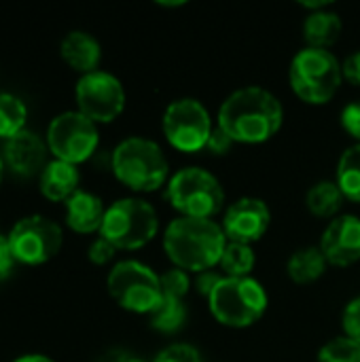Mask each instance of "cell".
<instances>
[{
    "label": "cell",
    "instance_id": "1f68e13d",
    "mask_svg": "<svg viewBox=\"0 0 360 362\" xmlns=\"http://www.w3.org/2000/svg\"><path fill=\"white\" fill-rule=\"evenodd\" d=\"M233 144H236L233 138H231L227 132H223L219 125H214V129H212V134H210V138H208L206 148H208L212 155H227V153L231 151Z\"/></svg>",
    "mask_w": 360,
    "mask_h": 362
},
{
    "label": "cell",
    "instance_id": "d590c367",
    "mask_svg": "<svg viewBox=\"0 0 360 362\" xmlns=\"http://www.w3.org/2000/svg\"><path fill=\"white\" fill-rule=\"evenodd\" d=\"M125 358H127V352H123V350H112V352H106L98 362H125Z\"/></svg>",
    "mask_w": 360,
    "mask_h": 362
},
{
    "label": "cell",
    "instance_id": "4316f807",
    "mask_svg": "<svg viewBox=\"0 0 360 362\" xmlns=\"http://www.w3.org/2000/svg\"><path fill=\"white\" fill-rule=\"evenodd\" d=\"M189 286H191V280H189V274L180 267H174V269H168L163 276H161V288L166 295H174V297H182L189 293Z\"/></svg>",
    "mask_w": 360,
    "mask_h": 362
},
{
    "label": "cell",
    "instance_id": "603a6c76",
    "mask_svg": "<svg viewBox=\"0 0 360 362\" xmlns=\"http://www.w3.org/2000/svg\"><path fill=\"white\" fill-rule=\"evenodd\" d=\"M344 199L346 197L335 180H320L308 191L306 204L316 216H335L342 210Z\"/></svg>",
    "mask_w": 360,
    "mask_h": 362
},
{
    "label": "cell",
    "instance_id": "52a82bcc",
    "mask_svg": "<svg viewBox=\"0 0 360 362\" xmlns=\"http://www.w3.org/2000/svg\"><path fill=\"white\" fill-rule=\"evenodd\" d=\"M170 204L182 216L212 218L223 210L225 191L221 180L204 168H182L168 182Z\"/></svg>",
    "mask_w": 360,
    "mask_h": 362
},
{
    "label": "cell",
    "instance_id": "d4e9b609",
    "mask_svg": "<svg viewBox=\"0 0 360 362\" xmlns=\"http://www.w3.org/2000/svg\"><path fill=\"white\" fill-rule=\"evenodd\" d=\"M25 104L13 93H0V138L8 140L25 129Z\"/></svg>",
    "mask_w": 360,
    "mask_h": 362
},
{
    "label": "cell",
    "instance_id": "5bb4252c",
    "mask_svg": "<svg viewBox=\"0 0 360 362\" xmlns=\"http://www.w3.org/2000/svg\"><path fill=\"white\" fill-rule=\"evenodd\" d=\"M320 250L329 263L350 267L360 261V218L356 214L335 216L320 238Z\"/></svg>",
    "mask_w": 360,
    "mask_h": 362
},
{
    "label": "cell",
    "instance_id": "277c9868",
    "mask_svg": "<svg viewBox=\"0 0 360 362\" xmlns=\"http://www.w3.org/2000/svg\"><path fill=\"white\" fill-rule=\"evenodd\" d=\"M293 91L308 104H327L339 89L342 64L329 49L303 47L295 53L289 68Z\"/></svg>",
    "mask_w": 360,
    "mask_h": 362
},
{
    "label": "cell",
    "instance_id": "f35d334b",
    "mask_svg": "<svg viewBox=\"0 0 360 362\" xmlns=\"http://www.w3.org/2000/svg\"><path fill=\"white\" fill-rule=\"evenodd\" d=\"M2 172H4V161H2V157H0V182H2Z\"/></svg>",
    "mask_w": 360,
    "mask_h": 362
},
{
    "label": "cell",
    "instance_id": "2e32d148",
    "mask_svg": "<svg viewBox=\"0 0 360 362\" xmlns=\"http://www.w3.org/2000/svg\"><path fill=\"white\" fill-rule=\"evenodd\" d=\"M59 53H62L64 62L70 68H74V70H79L83 74H89V72L98 70L100 59H102L100 42L95 40V36H91L89 32H83V30L68 32L62 38Z\"/></svg>",
    "mask_w": 360,
    "mask_h": 362
},
{
    "label": "cell",
    "instance_id": "f1b7e54d",
    "mask_svg": "<svg viewBox=\"0 0 360 362\" xmlns=\"http://www.w3.org/2000/svg\"><path fill=\"white\" fill-rule=\"evenodd\" d=\"M344 331L350 339L359 341L360 344V297H354L346 310H344V318H342Z\"/></svg>",
    "mask_w": 360,
    "mask_h": 362
},
{
    "label": "cell",
    "instance_id": "3957f363",
    "mask_svg": "<svg viewBox=\"0 0 360 362\" xmlns=\"http://www.w3.org/2000/svg\"><path fill=\"white\" fill-rule=\"evenodd\" d=\"M112 172L129 189L149 193L170 182V163L161 146L142 136H129L112 151Z\"/></svg>",
    "mask_w": 360,
    "mask_h": 362
},
{
    "label": "cell",
    "instance_id": "44dd1931",
    "mask_svg": "<svg viewBox=\"0 0 360 362\" xmlns=\"http://www.w3.org/2000/svg\"><path fill=\"white\" fill-rule=\"evenodd\" d=\"M335 182L342 189L346 199L360 204V142L348 146L342 153Z\"/></svg>",
    "mask_w": 360,
    "mask_h": 362
},
{
    "label": "cell",
    "instance_id": "8fae6325",
    "mask_svg": "<svg viewBox=\"0 0 360 362\" xmlns=\"http://www.w3.org/2000/svg\"><path fill=\"white\" fill-rule=\"evenodd\" d=\"M8 244L19 263L42 265L59 252L64 233L55 221L42 214H32L15 223L8 233Z\"/></svg>",
    "mask_w": 360,
    "mask_h": 362
},
{
    "label": "cell",
    "instance_id": "d6a6232c",
    "mask_svg": "<svg viewBox=\"0 0 360 362\" xmlns=\"http://www.w3.org/2000/svg\"><path fill=\"white\" fill-rule=\"evenodd\" d=\"M223 280L221 274H216L214 269H206V272H199L197 278H195V288L202 297H210L212 291L216 288V284Z\"/></svg>",
    "mask_w": 360,
    "mask_h": 362
},
{
    "label": "cell",
    "instance_id": "4dcf8cb0",
    "mask_svg": "<svg viewBox=\"0 0 360 362\" xmlns=\"http://www.w3.org/2000/svg\"><path fill=\"white\" fill-rule=\"evenodd\" d=\"M339 119H342L344 129L360 142V100H354V102L346 104L342 115H339Z\"/></svg>",
    "mask_w": 360,
    "mask_h": 362
},
{
    "label": "cell",
    "instance_id": "9c48e42d",
    "mask_svg": "<svg viewBox=\"0 0 360 362\" xmlns=\"http://www.w3.org/2000/svg\"><path fill=\"white\" fill-rule=\"evenodd\" d=\"M100 142L98 125L79 110H66L57 115L47 127V146L55 159L66 163L87 161Z\"/></svg>",
    "mask_w": 360,
    "mask_h": 362
},
{
    "label": "cell",
    "instance_id": "7a4b0ae2",
    "mask_svg": "<svg viewBox=\"0 0 360 362\" xmlns=\"http://www.w3.org/2000/svg\"><path fill=\"white\" fill-rule=\"evenodd\" d=\"M227 235L212 218L178 216L163 233V248L170 261L185 272H206L221 263Z\"/></svg>",
    "mask_w": 360,
    "mask_h": 362
},
{
    "label": "cell",
    "instance_id": "cb8c5ba5",
    "mask_svg": "<svg viewBox=\"0 0 360 362\" xmlns=\"http://www.w3.org/2000/svg\"><path fill=\"white\" fill-rule=\"evenodd\" d=\"M255 261H257V257H255V250H252L250 244L227 242L219 267L229 278H246V276H250V272L255 267Z\"/></svg>",
    "mask_w": 360,
    "mask_h": 362
},
{
    "label": "cell",
    "instance_id": "74e56055",
    "mask_svg": "<svg viewBox=\"0 0 360 362\" xmlns=\"http://www.w3.org/2000/svg\"><path fill=\"white\" fill-rule=\"evenodd\" d=\"M125 362H146V361H142V358H138V356H134V354H127Z\"/></svg>",
    "mask_w": 360,
    "mask_h": 362
},
{
    "label": "cell",
    "instance_id": "e575fe53",
    "mask_svg": "<svg viewBox=\"0 0 360 362\" xmlns=\"http://www.w3.org/2000/svg\"><path fill=\"white\" fill-rule=\"evenodd\" d=\"M342 72H344V78L350 81L352 85H360V51L350 53L344 64H342Z\"/></svg>",
    "mask_w": 360,
    "mask_h": 362
},
{
    "label": "cell",
    "instance_id": "30bf717a",
    "mask_svg": "<svg viewBox=\"0 0 360 362\" xmlns=\"http://www.w3.org/2000/svg\"><path fill=\"white\" fill-rule=\"evenodd\" d=\"M161 127L168 142L182 153L202 151L214 129L208 108L195 98H178L170 102Z\"/></svg>",
    "mask_w": 360,
    "mask_h": 362
},
{
    "label": "cell",
    "instance_id": "9a60e30c",
    "mask_svg": "<svg viewBox=\"0 0 360 362\" xmlns=\"http://www.w3.org/2000/svg\"><path fill=\"white\" fill-rule=\"evenodd\" d=\"M49 146L42 142V138L30 129L19 132L17 136L4 140V153L2 161L19 176H40L45 170Z\"/></svg>",
    "mask_w": 360,
    "mask_h": 362
},
{
    "label": "cell",
    "instance_id": "f546056e",
    "mask_svg": "<svg viewBox=\"0 0 360 362\" xmlns=\"http://www.w3.org/2000/svg\"><path fill=\"white\" fill-rule=\"evenodd\" d=\"M115 252H117V248H115L106 238L100 235V238H95V240L89 244L87 257H89V261L95 263V265H106L108 261H112Z\"/></svg>",
    "mask_w": 360,
    "mask_h": 362
},
{
    "label": "cell",
    "instance_id": "6da1fadb",
    "mask_svg": "<svg viewBox=\"0 0 360 362\" xmlns=\"http://www.w3.org/2000/svg\"><path fill=\"white\" fill-rule=\"evenodd\" d=\"M284 121L280 100L259 85L240 87L225 98L219 108V127L227 132L233 142L259 144L278 134Z\"/></svg>",
    "mask_w": 360,
    "mask_h": 362
},
{
    "label": "cell",
    "instance_id": "d6986e66",
    "mask_svg": "<svg viewBox=\"0 0 360 362\" xmlns=\"http://www.w3.org/2000/svg\"><path fill=\"white\" fill-rule=\"evenodd\" d=\"M342 30H344L342 17L327 8L308 13L303 21V38L308 47H316V49H329L331 45H335Z\"/></svg>",
    "mask_w": 360,
    "mask_h": 362
},
{
    "label": "cell",
    "instance_id": "8d00e7d4",
    "mask_svg": "<svg viewBox=\"0 0 360 362\" xmlns=\"http://www.w3.org/2000/svg\"><path fill=\"white\" fill-rule=\"evenodd\" d=\"M13 362H55L51 361L49 356H45V354H25V356H19L17 361Z\"/></svg>",
    "mask_w": 360,
    "mask_h": 362
},
{
    "label": "cell",
    "instance_id": "e0dca14e",
    "mask_svg": "<svg viewBox=\"0 0 360 362\" xmlns=\"http://www.w3.org/2000/svg\"><path fill=\"white\" fill-rule=\"evenodd\" d=\"M106 208L102 199L89 191L79 189L66 202V225L76 233H93L102 229Z\"/></svg>",
    "mask_w": 360,
    "mask_h": 362
},
{
    "label": "cell",
    "instance_id": "7402d4cb",
    "mask_svg": "<svg viewBox=\"0 0 360 362\" xmlns=\"http://www.w3.org/2000/svg\"><path fill=\"white\" fill-rule=\"evenodd\" d=\"M151 327L159 333H178L187 322V305L182 297L166 295L151 314Z\"/></svg>",
    "mask_w": 360,
    "mask_h": 362
},
{
    "label": "cell",
    "instance_id": "836d02e7",
    "mask_svg": "<svg viewBox=\"0 0 360 362\" xmlns=\"http://www.w3.org/2000/svg\"><path fill=\"white\" fill-rule=\"evenodd\" d=\"M17 259L11 250V244H8V238L0 235V280H6L15 267Z\"/></svg>",
    "mask_w": 360,
    "mask_h": 362
},
{
    "label": "cell",
    "instance_id": "7c38bea8",
    "mask_svg": "<svg viewBox=\"0 0 360 362\" xmlns=\"http://www.w3.org/2000/svg\"><path fill=\"white\" fill-rule=\"evenodd\" d=\"M74 95L79 112H83L93 123H110L125 108L123 83L106 70L83 74L76 83Z\"/></svg>",
    "mask_w": 360,
    "mask_h": 362
},
{
    "label": "cell",
    "instance_id": "4fadbf2b",
    "mask_svg": "<svg viewBox=\"0 0 360 362\" xmlns=\"http://www.w3.org/2000/svg\"><path fill=\"white\" fill-rule=\"evenodd\" d=\"M269 223L272 212L261 197H240L225 210L223 231L229 242L252 244L265 235Z\"/></svg>",
    "mask_w": 360,
    "mask_h": 362
},
{
    "label": "cell",
    "instance_id": "ac0fdd59",
    "mask_svg": "<svg viewBox=\"0 0 360 362\" xmlns=\"http://www.w3.org/2000/svg\"><path fill=\"white\" fill-rule=\"evenodd\" d=\"M79 168L59 159L49 161L38 176L40 193L51 202H68L79 191Z\"/></svg>",
    "mask_w": 360,
    "mask_h": 362
},
{
    "label": "cell",
    "instance_id": "8992f818",
    "mask_svg": "<svg viewBox=\"0 0 360 362\" xmlns=\"http://www.w3.org/2000/svg\"><path fill=\"white\" fill-rule=\"evenodd\" d=\"M159 229L155 208L140 197H123L106 208L100 235L117 250H136L146 246Z\"/></svg>",
    "mask_w": 360,
    "mask_h": 362
},
{
    "label": "cell",
    "instance_id": "ba28073f",
    "mask_svg": "<svg viewBox=\"0 0 360 362\" xmlns=\"http://www.w3.org/2000/svg\"><path fill=\"white\" fill-rule=\"evenodd\" d=\"M106 286L110 297L134 314L151 316L163 299L161 276L140 261L117 263L106 278Z\"/></svg>",
    "mask_w": 360,
    "mask_h": 362
},
{
    "label": "cell",
    "instance_id": "83f0119b",
    "mask_svg": "<svg viewBox=\"0 0 360 362\" xmlns=\"http://www.w3.org/2000/svg\"><path fill=\"white\" fill-rule=\"evenodd\" d=\"M153 362H204V358L197 352V348L189 344H172L163 348Z\"/></svg>",
    "mask_w": 360,
    "mask_h": 362
},
{
    "label": "cell",
    "instance_id": "5b68a950",
    "mask_svg": "<svg viewBox=\"0 0 360 362\" xmlns=\"http://www.w3.org/2000/svg\"><path fill=\"white\" fill-rule=\"evenodd\" d=\"M212 316L231 329H246L261 320L267 310V293L263 284L250 276L246 278H229L216 284L212 295L208 297Z\"/></svg>",
    "mask_w": 360,
    "mask_h": 362
},
{
    "label": "cell",
    "instance_id": "ffe728a7",
    "mask_svg": "<svg viewBox=\"0 0 360 362\" xmlns=\"http://www.w3.org/2000/svg\"><path fill=\"white\" fill-rule=\"evenodd\" d=\"M327 263L329 261L323 255L320 246H306L291 255V259L286 263V272L293 282L310 284L327 272Z\"/></svg>",
    "mask_w": 360,
    "mask_h": 362
},
{
    "label": "cell",
    "instance_id": "484cf974",
    "mask_svg": "<svg viewBox=\"0 0 360 362\" xmlns=\"http://www.w3.org/2000/svg\"><path fill=\"white\" fill-rule=\"evenodd\" d=\"M318 362H360V344L348 335H339L320 348Z\"/></svg>",
    "mask_w": 360,
    "mask_h": 362
}]
</instances>
